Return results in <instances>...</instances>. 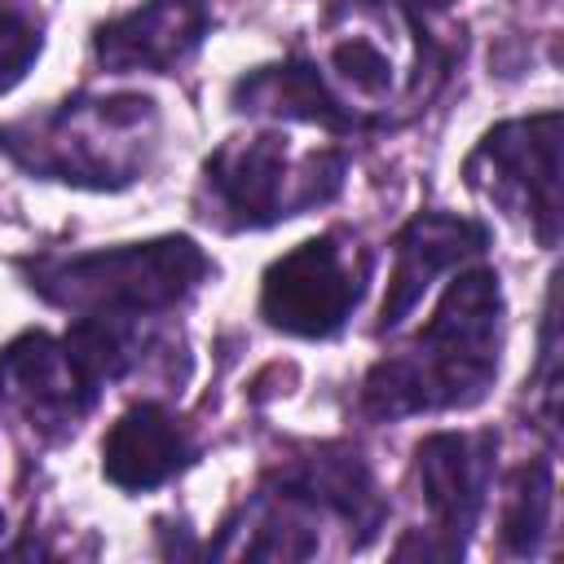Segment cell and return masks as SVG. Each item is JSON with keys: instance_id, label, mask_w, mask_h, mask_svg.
Listing matches in <instances>:
<instances>
[{"instance_id": "6da1fadb", "label": "cell", "mask_w": 564, "mask_h": 564, "mask_svg": "<svg viewBox=\"0 0 564 564\" xmlns=\"http://www.w3.org/2000/svg\"><path fill=\"white\" fill-rule=\"evenodd\" d=\"M502 295L489 269H471L449 282L414 344L379 361L366 379V405L383 419L419 410H454L485 397L498 370Z\"/></svg>"}, {"instance_id": "7a4b0ae2", "label": "cell", "mask_w": 564, "mask_h": 564, "mask_svg": "<svg viewBox=\"0 0 564 564\" xmlns=\"http://www.w3.org/2000/svg\"><path fill=\"white\" fill-rule=\"evenodd\" d=\"M0 145L31 172L119 189L137 181L159 150V106L150 97H79L44 119L0 128Z\"/></svg>"}, {"instance_id": "3957f363", "label": "cell", "mask_w": 564, "mask_h": 564, "mask_svg": "<svg viewBox=\"0 0 564 564\" xmlns=\"http://www.w3.org/2000/svg\"><path fill=\"white\" fill-rule=\"evenodd\" d=\"M26 273L40 295L84 317H141L185 300L203 282L207 256L189 238H159L70 260H40L26 264Z\"/></svg>"}, {"instance_id": "277c9868", "label": "cell", "mask_w": 564, "mask_h": 564, "mask_svg": "<svg viewBox=\"0 0 564 564\" xmlns=\"http://www.w3.org/2000/svg\"><path fill=\"white\" fill-rule=\"evenodd\" d=\"M339 181V154H308L300 172H291L286 145L278 137L229 141L207 159V189L234 229L273 225L278 216H295L313 203H326L335 198Z\"/></svg>"}, {"instance_id": "5b68a950", "label": "cell", "mask_w": 564, "mask_h": 564, "mask_svg": "<svg viewBox=\"0 0 564 564\" xmlns=\"http://www.w3.org/2000/svg\"><path fill=\"white\" fill-rule=\"evenodd\" d=\"M370 260L339 234H322L286 251L264 273L260 313L291 335H335L361 300Z\"/></svg>"}, {"instance_id": "8992f818", "label": "cell", "mask_w": 564, "mask_h": 564, "mask_svg": "<svg viewBox=\"0 0 564 564\" xmlns=\"http://www.w3.org/2000/svg\"><path fill=\"white\" fill-rule=\"evenodd\" d=\"M467 176L516 216H529L538 238L555 247L560 238V115L555 110L494 128L471 154Z\"/></svg>"}, {"instance_id": "52a82bcc", "label": "cell", "mask_w": 564, "mask_h": 564, "mask_svg": "<svg viewBox=\"0 0 564 564\" xmlns=\"http://www.w3.org/2000/svg\"><path fill=\"white\" fill-rule=\"evenodd\" d=\"M97 397V375L66 339L22 335L0 352V401L13 405L35 432H70Z\"/></svg>"}, {"instance_id": "ba28073f", "label": "cell", "mask_w": 564, "mask_h": 564, "mask_svg": "<svg viewBox=\"0 0 564 564\" xmlns=\"http://www.w3.org/2000/svg\"><path fill=\"white\" fill-rule=\"evenodd\" d=\"M494 436L489 432H436L419 445V485L423 502L436 516V533L445 538V555L463 551L467 529L476 524L489 489Z\"/></svg>"}, {"instance_id": "9c48e42d", "label": "cell", "mask_w": 564, "mask_h": 564, "mask_svg": "<svg viewBox=\"0 0 564 564\" xmlns=\"http://www.w3.org/2000/svg\"><path fill=\"white\" fill-rule=\"evenodd\" d=\"M203 0H145L97 31V62L106 70H172L203 44Z\"/></svg>"}, {"instance_id": "30bf717a", "label": "cell", "mask_w": 564, "mask_h": 564, "mask_svg": "<svg viewBox=\"0 0 564 564\" xmlns=\"http://www.w3.org/2000/svg\"><path fill=\"white\" fill-rule=\"evenodd\" d=\"M485 247V229L467 216H449V212H419L401 234H397V264L388 278V295L379 308V326H397L419 295L427 291V282L458 264L463 256Z\"/></svg>"}, {"instance_id": "8fae6325", "label": "cell", "mask_w": 564, "mask_h": 564, "mask_svg": "<svg viewBox=\"0 0 564 564\" xmlns=\"http://www.w3.org/2000/svg\"><path fill=\"white\" fill-rule=\"evenodd\" d=\"M189 463L185 427L154 401L132 405L101 445V467L119 489H154Z\"/></svg>"}, {"instance_id": "7c38bea8", "label": "cell", "mask_w": 564, "mask_h": 564, "mask_svg": "<svg viewBox=\"0 0 564 564\" xmlns=\"http://www.w3.org/2000/svg\"><path fill=\"white\" fill-rule=\"evenodd\" d=\"M234 106L247 115H282V119H304L335 132L352 128V115L330 97V88L308 62H282V66H260L242 75L234 84Z\"/></svg>"}, {"instance_id": "4fadbf2b", "label": "cell", "mask_w": 564, "mask_h": 564, "mask_svg": "<svg viewBox=\"0 0 564 564\" xmlns=\"http://www.w3.org/2000/svg\"><path fill=\"white\" fill-rule=\"evenodd\" d=\"M551 524V467L533 463L516 471L507 511H502V542L516 555H529Z\"/></svg>"}, {"instance_id": "5bb4252c", "label": "cell", "mask_w": 564, "mask_h": 564, "mask_svg": "<svg viewBox=\"0 0 564 564\" xmlns=\"http://www.w3.org/2000/svg\"><path fill=\"white\" fill-rule=\"evenodd\" d=\"M40 53L35 0H0V93L13 88Z\"/></svg>"}, {"instance_id": "9a60e30c", "label": "cell", "mask_w": 564, "mask_h": 564, "mask_svg": "<svg viewBox=\"0 0 564 564\" xmlns=\"http://www.w3.org/2000/svg\"><path fill=\"white\" fill-rule=\"evenodd\" d=\"M330 62H335V70L357 88V93H370V97H379V93H388V84H392V66H388V53L379 48V44H370L366 35H352V40H344V44H335V53H330Z\"/></svg>"}, {"instance_id": "2e32d148", "label": "cell", "mask_w": 564, "mask_h": 564, "mask_svg": "<svg viewBox=\"0 0 564 564\" xmlns=\"http://www.w3.org/2000/svg\"><path fill=\"white\" fill-rule=\"evenodd\" d=\"M414 13H441V9H449L454 0H405Z\"/></svg>"}]
</instances>
